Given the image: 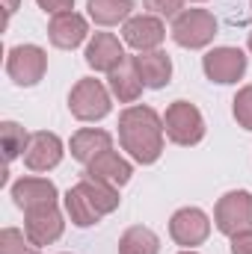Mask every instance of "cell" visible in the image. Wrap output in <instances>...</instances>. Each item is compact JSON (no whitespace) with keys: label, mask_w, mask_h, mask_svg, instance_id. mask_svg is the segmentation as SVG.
Listing matches in <instances>:
<instances>
[{"label":"cell","mask_w":252,"mask_h":254,"mask_svg":"<svg viewBox=\"0 0 252 254\" xmlns=\"http://www.w3.org/2000/svg\"><path fill=\"white\" fill-rule=\"evenodd\" d=\"M119 139L136 163L148 166L163 154V122L151 107H127L119 116Z\"/></svg>","instance_id":"cell-1"},{"label":"cell","mask_w":252,"mask_h":254,"mask_svg":"<svg viewBox=\"0 0 252 254\" xmlns=\"http://www.w3.org/2000/svg\"><path fill=\"white\" fill-rule=\"evenodd\" d=\"M214 222H217V231L226 234V237L252 231V192H247V190L226 192L217 201Z\"/></svg>","instance_id":"cell-2"},{"label":"cell","mask_w":252,"mask_h":254,"mask_svg":"<svg viewBox=\"0 0 252 254\" xmlns=\"http://www.w3.org/2000/svg\"><path fill=\"white\" fill-rule=\"evenodd\" d=\"M110 107H113L110 104V92L92 77L77 80L71 95H68V110L80 122H98V119H104L110 113Z\"/></svg>","instance_id":"cell-3"},{"label":"cell","mask_w":252,"mask_h":254,"mask_svg":"<svg viewBox=\"0 0 252 254\" xmlns=\"http://www.w3.org/2000/svg\"><path fill=\"white\" fill-rule=\"evenodd\" d=\"M163 130H166V136L175 145H196L205 136V119H202V113L190 101H175L166 110Z\"/></svg>","instance_id":"cell-4"},{"label":"cell","mask_w":252,"mask_h":254,"mask_svg":"<svg viewBox=\"0 0 252 254\" xmlns=\"http://www.w3.org/2000/svg\"><path fill=\"white\" fill-rule=\"evenodd\" d=\"M217 36V21L208 9H187L172 24V39L181 48H205Z\"/></svg>","instance_id":"cell-5"},{"label":"cell","mask_w":252,"mask_h":254,"mask_svg":"<svg viewBox=\"0 0 252 254\" xmlns=\"http://www.w3.org/2000/svg\"><path fill=\"white\" fill-rule=\"evenodd\" d=\"M48 68V54L39 45H18L6 57V71L18 86H36L45 77Z\"/></svg>","instance_id":"cell-6"},{"label":"cell","mask_w":252,"mask_h":254,"mask_svg":"<svg viewBox=\"0 0 252 254\" xmlns=\"http://www.w3.org/2000/svg\"><path fill=\"white\" fill-rule=\"evenodd\" d=\"M202 68L214 83H238L247 71V57L241 48H214L211 54H205Z\"/></svg>","instance_id":"cell-7"},{"label":"cell","mask_w":252,"mask_h":254,"mask_svg":"<svg viewBox=\"0 0 252 254\" xmlns=\"http://www.w3.org/2000/svg\"><path fill=\"white\" fill-rule=\"evenodd\" d=\"M169 234L178 246L193 249V246H202L211 234V222L208 216L199 210V207H181L172 219H169Z\"/></svg>","instance_id":"cell-8"},{"label":"cell","mask_w":252,"mask_h":254,"mask_svg":"<svg viewBox=\"0 0 252 254\" xmlns=\"http://www.w3.org/2000/svg\"><path fill=\"white\" fill-rule=\"evenodd\" d=\"M63 213L57 210V204H45V207H33L27 210V237L33 246H51L63 237Z\"/></svg>","instance_id":"cell-9"},{"label":"cell","mask_w":252,"mask_h":254,"mask_svg":"<svg viewBox=\"0 0 252 254\" xmlns=\"http://www.w3.org/2000/svg\"><path fill=\"white\" fill-rule=\"evenodd\" d=\"M63 160V142L57 133H48V130H39L30 136V145L24 151V163L27 169L33 172H48L54 166H60Z\"/></svg>","instance_id":"cell-10"},{"label":"cell","mask_w":252,"mask_h":254,"mask_svg":"<svg viewBox=\"0 0 252 254\" xmlns=\"http://www.w3.org/2000/svg\"><path fill=\"white\" fill-rule=\"evenodd\" d=\"M122 36H125V45H130L133 51L142 54V51H154L163 42L166 30H163L160 18H154V15H136V18H127L125 21Z\"/></svg>","instance_id":"cell-11"},{"label":"cell","mask_w":252,"mask_h":254,"mask_svg":"<svg viewBox=\"0 0 252 254\" xmlns=\"http://www.w3.org/2000/svg\"><path fill=\"white\" fill-rule=\"evenodd\" d=\"M125 60L127 57H125V51H122V45H119V39L110 36V33H95L92 42L86 45V63L95 71H107L110 74L113 68H119Z\"/></svg>","instance_id":"cell-12"},{"label":"cell","mask_w":252,"mask_h":254,"mask_svg":"<svg viewBox=\"0 0 252 254\" xmlns=\"http://www.w3.org/2000/svg\"><path fill=\"white\" fill-rule=\"evenodd\" d=\"M48 36H51V45H54V48L71 51V48H77V45L89 36L86 18L77 15V12H60V15H54V21H51V27H48Z\"/></svg>","instance_id":"cell-13"},{"label":"cell","mask_w":252,"mask_h":254,"mask_svg":"<svg viewBox=\"0 0 252 254\" xmlns=\"http://www.w3.org/2000/svg\"><path fill=\"white\" fill-rule=\"evenodd\" d=\"M136 65V74L142 80V86L148 89H163L172 77V60L163 51H142L136 57H130Z\"/></svg>","instance_id":"cell-14"},{"label":"cell","mask_w":252,"mask_h":254,"mask_svg":"<svg viewBox=\"0 0 252 254\" xmlns=\"http://www.w3.org/2000/svg\"><path fill=\"white\" fill-rule=\"evenodd\" d=\"M12 198L15 204L27 213L33 207H45V204H57V187L45 178H21L12 187Z\"/></svg>","instance_id":"cell-15"},{"label":"cell","mask_w":252,"mask_h":254,"mask_svg":"<svg viewBox=\"0 0 252 254\" xmlns=\"http://www.w3.org/2000/svg\"><path fill=\"white\" fill-rule=\"evenodd\" d=\"M83 175H89L95 181H104L110 187H125L127 181H130V175H133V169H130V163H127L125 157H119L116 151H104L98 160H92L86 166Z\"/></svg>","instance_id":"cell-16"},{"label":"cell","mask_w":252,"mask_h":254,"mask_svg":"<svg viewBox=\"0 0 252 254\" xmlns=\"http://www.w3.org/2000/svg\"><path fill=\"white\" fill-rule=\"evenodd\" d=\"M104 151H113V136L107 130H95V127H83L71 136V157L80 163H92L98 160Z\"/></svg>","instance_id":"cell-17"},{"label":"cell","mask_w":252,"mask_h":254,"mask_svg":"<svg viewBox=\"0 0 252 254\" xmlns=\"http://www.w3.org/2000/svg\"><path fill=\"white\" fill-rule=\"evenodd\" d=\"M107 80H110L113 95H116L122 104H133V101L139 98V92H142V80H139V74H136L133 60H125L119 68H113Z\"/></svg>","instance_id":"cell-18"},{"label":"cell","mask_w":252,"mask_h":254,"mask_svg":"<svg viewBox=\"0 0 252 254\" xmlns=\"http://www.w3.org/2000/svg\"><path fill=\"white\" fill-rule=\"evenodd\" d=\"M77 190L89 198V204H92L101 216H107V213H113V210L119 207V192H116V187H110V184H104V181H95V178L83 175V181L77 184Z\"/></svg>","instance_id":"cell-19"},{"label":"cell","mask_w":252,"mask_h":254,"mask_svg":"<svg viewBox=\"0 0 252 254\" xmlns=\"http://www.w3.org/2000/svg\"><path fill=\"white\" fill-rule=\"evenodd\" d=\"M160 252V240L151 228L133 225L127 228L119 240V254H157Z\"/></svg>","instance_id":"cell-20"},{"label":"cell","mask_w":252,"mask_h":254,"mask_svg":"<svg viewBox=\"0 0 252 254\" xmlns=\"http://www.w3.org/2000/svg\"><path fill=\"white\" fill-rule=\"evenodd\" d=\"M89 18L101 27H113L119 21H125L133 9V0H89Z\"/></svg>","instance_id":"cell-21"},{"label":"cell","mask_w":252,"mask_h":254,"mask_svg":"<svg viewBox=\"0 0 252 254\" xmlns=\"http://www.w3.org/2000/svg\"><path fill=\"white\" fill-rule=\"evenodd\" d=\"M65 210H68V216H71V222L77 228H89V225H95L101 219V213L89 204V198L77 190V187L65 192Z\"/></svg>","instance_id":"cell-22"},{"label":"cell","mask_w":252,"mask_h":254,"mask_svg":"<svg viewBox=\"0 0 252 254\" xmlns=\"http://www.w3.org/2000/svg\"><path fill=\"white\" fill-rule=\"evenodd\" d=\"M0 139H3V157H6V163H12V160H15L18 154H24L27 145H30L27 130L21 125H15V122H3V125H0Z\"/></svg>","instance_id":"cell-23"},{"label":"cell","mask_w":252,"mask_h":254,"mask_svg":"<svg viewBox=\"0 0 252 254\" xmlns=\"http://www.w3.org/2000/svg\"><path fill=\"white\" fill-rule=\"evenodd\" d=\"M0 254H39V246L30 243V237H24L15 228H3L0 231Z\"/></svg>","instance_id":"cell-24"},{"label":"cell","mask_w":252,"mask_h":254,"mask_svg":"<svg viewBox=\"0 0 252 254\" xmlns=\"http://www.w3.org/2000/svg\"><path fill=\"white\" fill-rule=\"evenodd\" d=\"M235 119L241 127L252 130V86H244L235 95Z\"/></svg>","instance_id":"cell-25"},{"label":"cell","mask_w":252,"mask_h":254,"mask_svg":"<svg viewBox=\"0 0 252 254\" xmlns=\"http://www.w3.org/2000/svg\"><path fill=\"white\" fill-rule=\"evenodd\" d=\"M145 6H148L154 15L178 18V15H181V6H184V0H145Z\"/></svg>","instance_id":"cell-26"},{"label":"cell","mask_w":252,"mask_h":254,"mask_svg":"<svg viewBox=\"0 0 252 254\" xmlns=\"http://www.w3.org/2000/svg\"><path fill=\"white\" fill-rule=\"evenodd\" d=\"M232 254H252V231L232 237Z\"/></svg>","instance_id":"cell-27"},{"label":"cell","mask_w":252,"mask_h":254,"mask_svg":"<svg viewBox=\"0 0 252 254\" xmlns=\"http://www.w3.org/2000/svg\"><path fill=\"white\" fill-rule=\"evenodd\" d=\"M45 12H51V15H60V12H71V6H74V0H36Z\"/></svg>","instance_id":"cell-28"},{"label":"cell","mask_w":252,"mask_h":254,"mask_svg":"<svg viewBox=\"0 0 252 254\" xmlns=\"http://www.w3.org/2000/svg\"><path fill=\"white\" fill-rule=\"evenodd\" d=\"M15 9H18V0H3V27L9 24V18L15 15Z\"/></svg>","instance_id":"cell-29"},{"label":"cell","mask_w":252,"mask_h":254,"mask_svg":"<svg viewBox=\"0 0 252 254\" xmlns=\"http://www.w3.org/2000/svg\"><path fill=\"white\" fill-rule=\"evenodd\" d=\"M181 254H196V252H193V249H187V252H181Z\"/></svg>","instance_id":"cell-30"},{"label":"cell","mask_w":252,"mask_h":254,"mask_svg":"<svg viewBox=\"0 0 252 254\" xmlns=\"http://www.w3.org/2000/svg\"><path fill=\"white\" fill-rule=\"evenodd\" d=\"M250 51H252V33H250Z\"/></svg>","instance_id":"cell-31"}]
</instances>
